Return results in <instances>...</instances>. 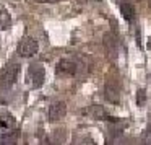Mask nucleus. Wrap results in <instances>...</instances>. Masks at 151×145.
<instances>
[{"label":"nucleus","instance_id":"nucleus-1","mask_svg":"<svg viewBox=\"0 0 151 145\" xmlns=\"http://www.w3.org/2000/svg\"><path fill=\"white\" fill-rule=\"evenodd\" d=\"M44 78H46V70H44V65L39 62H34L28 67L26 72V83H29L31 88L37 90L42 86Z\"/></svg>","mask_w":151,"mask_h":145},{"label":"nucleus","instance_id":"nucleus-2","mask_svg":"<svg viewBox=\"0 0 151 145\" xmlns=\"http://www.w3.org/2000/svg\"><path fill=\"white\" fill-rule=\"evenodd\" d=\"M18 73H20V65L17 62H10L0 73V90H8L17 83Z\"/></svg>","mask_w":151,"mask_h":145},{"label":"nucleus","instance_id":"nucleus-3","mask_svg":"<svg viewBox=\"0 0 151 145\" xmlns=\"http://www.w3.org/2000/svg\"><path fill=\"white\" fill-rule=\"evenodd\" d=\"M15 134V119L8 111H0V138L5 140L4 144H7V140L13 138Z\"/></svg>","mask_w":151,"mask_h":145},{"label":"nucleus","instance_id":"nucleus-4","mask_svg":"<svg viewBox=\"0 0 151 145\" xmlns=\"http://www.w3.org/2000/svg\"><path fill=\"white\" fill-rule=\"evenodd\" d=\"M37 51H39L37 41L33 39V38H29V36L23 38V39L20 41V44H18V54H20L21 57H33L37 54Z\"/></svg>","mask_w":151,"mask_h":145},{"label":"nucleus","instance_id":"nucleus-5","mask_svg":"<svg viewBox=\"0 0 151 145\" xmlns=\"http://www.w3.org/2000/svg\"><path fill=\"white\" fill-rule=\"evenodd\" d=\"M86 116H89V117H93V119H99V121H112V122H117V119H114V117H111V116L107 114V111H106L102 106H99V104H94V106H89V108H86L85 111Z\"/></svg>","mask_w":151,"mask_h":145},{"label":"nucleus","instance_id":"nucleus-6","mask_svg":"<svg viewBox=\"0 0 151 145\" xmlns=\"http://www.w3.org/2000/svg\"><path fill=\"white\" fill-rule=\"evenodd\" d=\"M104 96L107 101L114 103V104H117L119 101H120V90H119V83L114 82L112 78L107 80V83H106V91H104Z\"/></svg>","mask_w":151,"mask_h":145},{"label":"nucleus","instance_id":"nucleus-7","mask_svg":"<svg viewBox=\"0 0 151 145\" xmlns=\"http://www.w3.org/2000/svg\"><path fill=\"white\" fill-rule=\"evenodd\" d=\"M55 72L57 75H62V77H72L76 73V64L73 60L60 59L59 64L55 65Z\"/></svg>","mask_w":151,"mask_h":145},{"label":"nucleus","instance_id":"nucleus-8","mask_svg":"<svg viewBox=\"0 0 151 145\" xmlns=\"http://www.w3.org/2000/svg\"><path fill=\"white\" fill-rule=\"evenodd\" d=\"M67 112V104L63 101H57V103H52L49 106V121L50 122H55L59 119H62Z\"/></svg>","mask_w":151,"mask_h":145},{"label":"nucleus","instance_id":"nucleus-9","mask_svg":"<svg viewBox=\"0 0 151 145\" xmlns=\"http://www.w3.org/2000/svg\"><path fill=\"white\" fill-rule=\"evenodd\" d=\"M120 12H122L124 20L133 21V18H135V8H133V5H132V4H128V2H122V4H120Z\"/></svg>","mask_w":151,"mask_h":145},{"label":"nucleus","instance_id":"nucleus-10","mask_svg":"<svg viewBox=\"0 0 151 145\" xmlns=\"http://www.w3.org/2000/svg\"><path fill=\"white\" fill-rule=\"evenodd\" d=\"M12 26V17L7 8L0 5V30H8Z\"/></svg>","mask_w":151,"mask_h":145},{"label":"nucleus","instance_id":"nucleus-11","mask_svg":"<svg viewBox=\"0 0 151 145\" xmlns=\"http://www.w3.org/2000/svg\"><path fill=\"white\" fill-rule=\"evenodd\" d=\"M104 46L112 57L117 54V43H115V38L112 36V34H106L104 36Z\"/></svg>","mask_w":151,"mask_h":145},{"label":"nucleus","instance_id":"nucleus-12","mask_svg":"<svg viewBox=\"0 0 151 145\" xmlns=\"http://www.w3.org/2000/svg\"><path fill=\"white\" fill-rule=\"evenodd\" d=\"M145 103H146V91L141 88V90H138V91H137V104L138 106H143Z\"/></svg>","mask_w":151,"mask_h":145},{"label":"nucleus","instance_id":"nucleus-13","mask_svg":"<svg viewBox=\"0 0 151 145\" xmlns=\"http://www.w3.org/2000/svg\"><path fill=\"white\" fill-rule=\"evenodd\" d=\"M143 142L145 144H151V124L146 127V130L143 134Z\"/></svg>","mask_w":151,"mask_h":145},{"label":"nucleus","instance_id":"nucleus-14","mask_svg":"<svg viewBox=\"0 0 151 145\" xmlns=\"http://www.w3.org/2000/svg\"><path fill=\"white\" fill-rule=\"evenodd\" d=\"M37 4H57L59 0H36Z\"/></svg>","mask_w":151,"mask_h":145}]
</instances>
